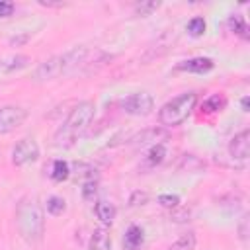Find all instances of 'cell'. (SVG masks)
Listing matches in <instances>:
<instances>
[{"label":"cell","mask_w":250,"mask_h":250,"mask_svg":"<svg viewBox=\"0 0 250 250\" xmlns=\"http://www.w3.org/2000/svg\"><path fill=\"white\" fill-rule=\"evenodd\" d=\"M16 227L21 238L29 244L39 242L45 232V213L35 197H21L16 207Z\"/></svg>","instance_id":"cell-1"},{"label":"cell","mask_w":250,"mask_h":250,"mask_svg":"<svg viewBox=\"0 0 250 250\" xmlns=\"http://www.w3.org/2000/svg\"><path fill=\"white\" fill-rule=\"evenodd\" d=\"M96 113V105L94 102H80L72 107L70 115L66 117V121L62 123V127H59V131L55 133V146H70L74 145V141L88 129V125L92 123Z\"/></svg>","instance_id":"cell-2"},{"label":"cell","mask_w":250,"mask_h":250,"mask_svg":"<svg viewBox=\"0 0 250 250\" xmlns=\"http://www.w3.org/2000/svg\"><path fill=\"white\" fill-rule=\"evenodd\" d=\"M88 53H90V51H88L86 47H74V49H70V51H66V53H62V55H55V57L47 59L45 62H41V64L35 68L33 78H35L37 82L53 80V78H57V76H61V74L72 70L74 66L86 62Z\"/></svg>","instance_id":"cell-3"},{"label":"cell","mask_w":250,"mask_h":250,"mask_svg":"<svg viewBox=\"0 0 250 250\" xmlns=\"http://www.w3.org/2000/svg\"><path fill=\"white\" fill-rule=\"evenodd\" d=\"M197 102V94L195 92H184L176 98H172L170 102H166L160 111H158V121L166 127H176L180 123H184L189 113L193 111Z\"/></svg>","instance_id":"cell-4"},{"label":"cell","mask_w":250,"mask_h":250,"mask_svg":"<svg viewBox=\"0 0 250 250\" xmlns=\"http://www.w3.org/2000/svg\"><path fill=\"white\" fill-rule=\"evenodd\" d=\"M121 107L129 115H148L154 107L152 96L146 92H135L121 100Z\"/></svg>","instance_id":"cell-5"},{"label":"cell","mask_w":250,"mask_h":250,"mask_svg":"<svg viewBox=\"0 0 250 250\" xmlns=\"http://www.w3.org/2000/svg\"><path fill=\"white\" fill-rule=\"evenodd\" d=\"M39 158V145L33 141V139H21L14 150H12V162L16 166H25V164H31Z\"/></svg>","instance_id":"cell-6"},{"label":"cell","mask_w":250,"mask_h":250,"mask_svg":"<svg viewBox=\"0 0 250 250\" xmlns=\"http://www.w3.org/2000/svg\"><path fill=\"white\" fill-rule=\"evenodd\" d=\"M25 119H27V111L23 107H18V105L0 107V135L18 129L20 125H23Z\"/></svg>","instance_id":"cell-7"},{"label":"cell","mask_w":250,"mask_h":250,"mask_svg":"<svg viewBox=\"0 0 250 250\" xmlns=\"http://www.w3.org/2000/svg\"><path fill=\"white\" fill-rule=\"evenodd\" d=\"M229 152L232 158H238V160L248 158V154H250V131L248 129H244L232 137V141L229 145Z\"/></svg>","instance_id":"cell-8"},{"label":"cell","mask_w":250,"mask_h":250,"mask_svg":"<svg viewBox=\"0 0 250 250\" xmlns=\"http://www.w3.org/2000/svg\"><path fill=\"white\" fill-rule=\"evenodd\" d=\"M164 137H166V133H164L162 129H156V127H152V129H145V131H141L139 135L131 137V145H135V146H145V145H158V143H160V139H164Z\"/></svg>","instance_id":"cell-9"},{"label":"cell","mask_w":250,"mask_h":250,"mask_svg":"<svg viewBox=\"0 0 250 250\" xmlns=\"http://www.w3.org/2000/svg\"><path fill=\"white\" fill-rule=\"evenodd\" d=\"M176 68L178 70H186V72H207V70L213 68V61L207 59V57H193V59L178 62Z\"/></svg>","instance_id":"cell-10"},{"label":"cell","mask_w":250,"mask_h":250,"mask_svg":"<svg viewBox=\"0 0 250 250\" xmlns=\"http://www.w3.org/2000/svg\"><path fill=\"white\" fill-rule=\"evenodd\" d=\"M143 242H145V232H143V229L137 227V225H131V227L127 229V232H125V238H123L125 250H141Z\"/></svg>","instance_id":"cell-11"},{"label":"cell","mask_w":250,"mask_h":250,"mask_svg":"<svg viewBox=\"0 0 250 250\" xmlns=\"http://www.w3.org/2000/svg\"><path fill=\"white\" fill-rule=\"evenodd\" d=\"M90 250H111V238L104 227L94 229L90 236Z\"/></svg>","instance_id":"cell-12"},{"label":"cell","mask_w":250,"mask_h":250,"mask_svg":"<svg viewBox=\"0 0 250 250\" xmlns=\"http://www.w3.org/2000/svg\"><path fill=\"white\" fill-rule=\"evenodd\" d=\"M94 213H96V217L104 223V225H111L113 223V219H115V207H113V203H109V201H96V205H94Z\"/></svg>","instance_id":"cell-13"},{"label":"cell","mask_w":250,"mask_h":250,"mask_svg":"<svg viewBox=\"0 0 250 250\" xmlns=\"http://www.w3.org/2000/svg\"><path fill=\"white\" fill-rule=\"evenodd\" d=\"M29 64V57L25 55H16V57H10L6 61H0V70L4 72H14V70H20L23 66Z\"/></svg>","instance_id":"cell-14"},{"label":"cell","mask_w":250,"mask_h":250,"mask_svg":"<svg viewBox=\"0 0 250 250\" xmlns=\"http://www.w3.org/2000/svg\"><path fill=\"white\" fill-rule=\"evenodd\" d=\"M229 27H230L232 33L240 35L242 39H248V37H250V33H248V23H246V20H244L242 16H238V14H232V16L229 18Z\"/></svg>","instance_id":"cell-15"},{"label":"cell","mask_w":250,"mask_h":250,"mask_svg":"<svg viewBox=\"0 0 250 250\" xmlns=\"http://www.w3.org/2000/svg\"><path fill=\"white\" fill-rule=\"evenodd\" d=\"M195 232H186V234H182L176 242H172L166 250H193V246H195Z\"/></svg>","instance_id":"cell-16"},{"label":"cell","mask_w":250,"mask_h":250,"mask_svg":"<svg viewBox=\"0 0 250 250\" xmlns=\"http://www.w3.org/2000/svg\"><path fill=\"white\" fill-rule=\"evenodd\" d=\"M68 176H70L68 162H64V160H55V162H53V168H51V178H53L55 182H64Z\"/></svg>","instance_id":"cell-17"},{"label":"cell","mask_w":250,"mask_h":250,"mask_svg":"<svg viewBox=\"0 0 250 250\" xmlns=\"http://www.w3.org/2000/svg\"><path fill=\"white\" fill-rule=\"evenodd\" d=\"M164 156H166V148H164L162 143H158V145H152L150 150L146 152V162L150 166H156V164L164 162Z\"/></svg>","instance_id":"cell-18"},{"label":"cell","mask_w":250,"mask_h":250,"mask_svg":"<svg viewBox=\"0 0 250 250\" xmlns=\"http://www.w3.org/2000/svg\"><path fill=\"white\" fill-rule=\"evenodd\" d=\"M225 105H227V98H225V96H221V94H215V96H211V98H209V100L203 104L205 111H209V113L221 111Z\"/></svg>","instance_id":"cell-19"},{"label":"cell","mask_w":250,"mask_h":250,"mask_svg":"<svg viewBox=\"0 0 250 250\" xmlns=\"http://www.w3.org/2000/svg\"><path fill=\"white\" fill-rule=\"evenodd\" d=\"M64 209H66V201H64L62 197L51 195V197L47 199V211H49L51 215H61V213H64Z\"/></svg>","instance_id":"cell-20"},{"label":"cell","mask_w":250,"mask_h":250,"mask_svg":"<svg viewBox=\"0 0 250 250\" xmlns=\"http://www.w3.org/2000/svg\"><path fill=\"white\" fill-rule=\"evenodd\" d=\"M82 197L86 201H94L98 197V182L94 178L84 182V186H82Z\"/></svg>","instance_id":"cell-21"},{"label":"cell","mask_w":250,"mask_h":250,"mask_svg":"<svg viewBox=\"0 0 250 250\" xmlns=\"http://www.w3.org/2000/svg\"><path fill=\"white\" fill-rule=\"evenodd\" d=\"M160 8V2H139L135 4V16H150Z\"/></svg>","instance_id":"cell-22"},{"label":"cell","mask_w":250,"mask_h":250,"mask_svg":"<svg viewBox=\"0 0 250 250\" xmlns=\"http://www.w3.org/2000/svg\"><path fill=\"white\" fill-rule=\"evenodd\" d=\"M188 31L191 33V35H203V31H205V20L203 18H191L189 21H188Z\"/></svg>","instance_id":"cell-23"},{"label":"cell","mask_w":250,"mask_h":250,"mask_svg":"<svg viewBox=\"0 0 250 250\" xmlns=\"http://www.w3.org/2000/svg\"><path fill=\"white\" fill-rule=\"evenodd\" d=\"M158 203L162 207H168V209H176L180 205V197L178 195H170V193H164L158 197Z\"/></svg>","instance_id":"cell-24"},{"label":"cell","mask_w":250,"mask_h":250,"mask_svg":"<svg viewBox=\"0 0 250 250\" xmlns=\"http://www.w3.org/2000/svg\"><path fill=\"white\" fill-rule=\"evenodd\" d=\"M146 199H148V195H146L145 191H135V193L131 195L129 203L135 207V205H143V203H146Z\"/></svg>","instance_id":"cell-25"},{"label":"cell","mask_w":250,"mask_h":250,"mask_svg":"<svg viewBox=\"0 0 250 250\" xmlns=\"http://www.w3.org/2000/svg\"><path fill=\"white\" fill-rule=\"evenodd\" d=\"M14 14V4L8 0H0V18H8Z\"/></svg>","instance_id":"cell-26"},{"label":"cell","mask_w":250,"mask_h":250,"mask_svg":"<svg viewBox=\"0 0 250 250\" xmlns=\"http://www.w3.org/2000/svg\"><path fill=\"white\" fill-rule=\"evenodd\" d=\"M238 234H240V238H242L244 242L248 240V215L242 217V221H240V225H238Z\"/></svg>","instance_id":"cell-27"},{"label":"cell","mask_w":250,"mask_h":250,"mask_svg":"<svg viewBox=\"0 0 250 250\" xmlns=\"http://www.w3.org/2000/svg\"><path fill=\"white\" fill-rule=\"evenodd\" d=\"M240 104H242V111H248V104H250V100H248V96H244Z\"/></svg>","instance_id":"cell-28"}]
</instances>
